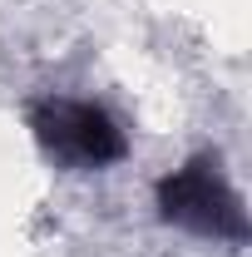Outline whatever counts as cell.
<instances>
[{"label":"cell","mask_w":252,"mask_h":257,"mask_svg":"<svg viewBox=\"0 0 252 257\" xmlns=\"http://www.w3.org/2000/svg\"><path fill=\"white\" fill-rule=\"evenodd\" d=\"M158 218L183 227L193 237H213V242H247V208L237 188L227 183L218 154H193L173 173H163L154 188Z\"/></svg>","instance_id":"1"},{"label":"cell","mask_w":252,"mask_h":257,"mask_svg":"<svg viewBox=\"0 0 252 257\" xmlns=\"http://www.w3.org/2000/svg\"><path fill=\"white\" fill-rule=\"evenodd\" d=\"M30 134L40 154L69 173H99L129 154V134L94 99H40L30 109Z\"/></svg>","instance_id":"2"}]
</instances>
